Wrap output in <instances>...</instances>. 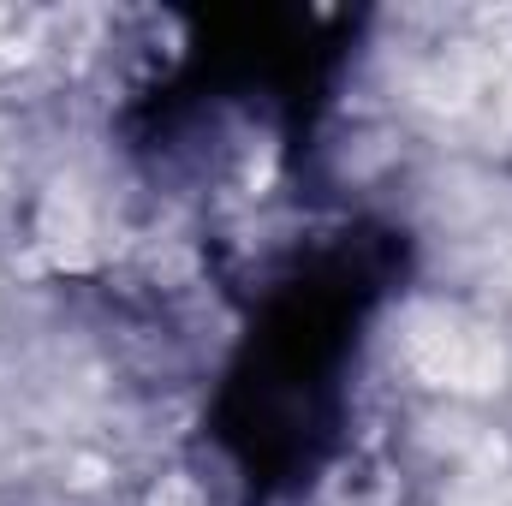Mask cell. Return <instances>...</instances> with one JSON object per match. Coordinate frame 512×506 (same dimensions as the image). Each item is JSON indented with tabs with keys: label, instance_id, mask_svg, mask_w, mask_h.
I'll return each instance as SVG.
<instances>
[{
	"label": "cell",
	"instance_id": "cell-2",
	"mask_svg": "<svg viewBox=\"0 0 512 506\" xmlns=\"http://www.w3.org/2000/svg\"><path fill=\"white\" fill-rule=\"evenodd\" d=\"M42 245L60 262H90V209L72 185H54L42 197Z\"/></svg>",
	"mask_w": 512,
	"mask_h": 506
},
{
	"label": "cell",
	"instance_id": "cell-4",
	"mask_svg": "<svg viewBox=\"0 0 512 506\" xmlns=\"http://www.w3.org/2000/svg\"><path fill=\"white\" fill-rule=\"evenodd\" d=\"M149 506H203V495H197L191 477H161V489L149 495Z\"/></svg>",
	"mask_w": 512,
	"mask_h": 506
},
{
	"label": "cell",
	"instance_id": "cell-1",
	"mask_svg": "<svg viewBox=\"0 0 512 506\" xmlns=\"http://www.w3.org/2000/svg\"><path fill=\"white\" fill-rule=\"evenodd\" d=\"M405 358L429 387H453V393H489L507 376L501 340L453 310H417L405 322Z\"/></svg>",
	"mask_w": 512,
	"mask_h": 506
},
{
	"label": "cell",
	"instance_id": "cell-3",
	"mask_svg": "<svg viewBox=\"0 0 512 506\" xmlns=\"http://www.w3.org/2000/svg\"><path fill=\"white\" fill-rule=\"evenodd\" d=\"M30 42H36V12H12V6H0V54H6V60H24Z\"/></svg>",
	"mask_w": 512,
	"mask_h": 506
}]
</instances>
